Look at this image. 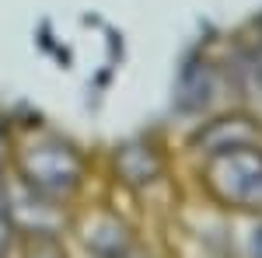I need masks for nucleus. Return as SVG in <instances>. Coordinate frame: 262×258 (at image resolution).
<instances>
[{
	"instance_id": "nucleus-2",
	"label": "nucleus",
	"mask_w": 262,
	"mask_h": 258,
	"mask_svg": "<svg viewBox=\"0 0 262 258\" xmlns=\"http://www.w3.org/2000/svg\"><path fill=\"white\" fill-rule=\"evenodd\" d=\"M25 168H28L32 181L39 189H46V192H63V189H70L74 178H77V160H74L70 150H63L60 157H56V164H49V150L39 147V150L28 154Z\"/></svg>"
},
{
	"instance_id": "nucleus-3",
	"label": "nucleus",
	"mask_w": 262,
	"mask_h": 258,
	"mask_svg": "<svg viewBox=\"0 0 262 258\" xmlns=\"http://www.w3.org/2000/svg\"><path fill=\"white\" fill-rule=\"evenodd\" d=\"M25 258H63V251L53 244V241H39V244L28 248V255H25Z\"/></svg>"
},
{
	"instance_id": "nucleus-1",
	"label": "nucleus",
	"mask_w": 262,
	"mask_h": 258,
	"mask_svg": "<svg viewBox=\"0 0 262 258\" xmlns=\"http://www.w3.org/2000/svg\"><path fill=\"white\" fill-rule=\"evenodd\" d=\"M206 185L213 189V196L245 206V209H259L262 206V150L255 147H217L213 157L206 160Z\"/></svg>"
},
{
	"instance_id": "nucleus-4",
	"label": "nucleus",
	"mask_w": 262,
	"mask_h": 258,
	"mask_svg": "<svg viewBox=\"0 0 262 258\" xmlns=\"http://www.w3.org/2000/svg\"><path fill=\"white\" fill-rule=\"evenodd\" d=\"M252 251H255V258H262V227L255 230V238H252Z\"/></svg>"
},
{
	"instance_id": "nucleus-5",
	"label": "nucleus",
	"mask_w": 262,
	"mask_h": 258,
	"mask_svg": "<svg viewBox=\"0 0 262 258\" xmlns=\"http://www.w3.org/2000/svg\"><path fill=\"white\" fill-rule=\"evenodd\" d=\"M126 258H140V255H126Z\"/></svg>"
}]
</instances>
